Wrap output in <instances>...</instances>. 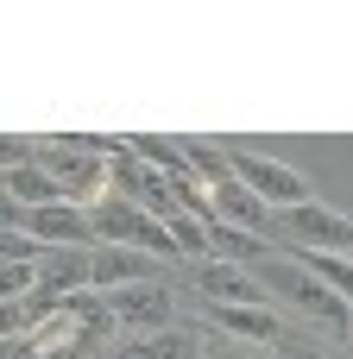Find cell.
Instances as JSON below:
<instances>
[{"instance_id":"3","label":"cell","mask_w":353,"mask_h":359,"mask_svg":"<svg viewBox=\"0 0 353 359\" xmlns=\"http://www.w3.org/2000/svg\"><path fill=\"white\" fill-rule=\"evenodd\" d=\"M272 284H278V297H291V303H297V309H309L316 322H328V328L353 334V309L335 297V290H322L297 259H272Z\"/></svg>"},{"instance_id":"1","label":"cell","mask_w":353,"mask_h":359,"mask_svg":"<svg viewBox=\"0 0 353 359\" xmlns=\"http://www.w3.org/2000/svg\"><path fill=\"white\" fill-rule=\"evenodd\" d=\"M88 221H95V240H107V246H139V252H171V259H177L164 221L145 215V208L126 202V196H101V202L88 208Z\"/></svg>"},{"instance_id":"8","label":"cell","mask_w":353,"mask_h":359,"mask_svg":"<svg viewBox=\"0 0 353 359\" xmlns=\"http://www.w3.org/2000/svg\"><path fill=\"white\" fill-rule=\"evenodd\" d=\"M25 233H38V246H88L95 240V221L76 202H51V208H32L25 215Z\"/></svg>"},{"instance_id":"16","label":"cell","mask_w":353,"mask_h":359,"mask_svg":"<svg viewBox=\"0 0 353 359\" xmlns=\"http://www.w3.org/2000/svg\"><path fill=\"white\" fill-rule=\"evenodd\" d=\"M183 151H189V164H196L202 189H215V183H234V164H227V151H221V145H183Z\"/></svg>"},{"instance_id":"18","label":"cell","mask_w":353,"mask_h":359,"mask_svg":"<svg viewBox=\"0 0 353 359\" xmlns=\"http://www.w3.org/2000/svg\"><path fill=\"white\" fill-rule=\"evenodd\" d=\"M38 290V271L32 265H0V303H25Z\"/></svg>"},{"instance_id":"12","label":"cell","mask_w":353,"mask_h":359,"mask_svg":"<svg viewBox=\"0 0 353 359\" xmlns=\"http://www.w3.org/2000/svg\"><path fill=\"white\" fill-rule=\"evenodd\" d=\"M0 189H6V202H13V208H25V215H32V208L63 202V189L51 183V170H44V164H32V158H25V164H13V170L0 177Z\"/></svg>"},{"instance_id":"11","label":"cell","mask_w":353,"mask_h":359,"mask_svg":"<svg viewBox=\"0 0 353 359\" xmlns=\"http://www.w3.org/2000/svg\"><path fill=\"white\" fill-rule=\"evenodd\" d=\"M208 208H215V221H227V227H246V233H259L265 221H272V208L234 177V183H215L208 189Z\"/></svg>"},{"instance_id":"21","label":"cell","mask_w":353,"mask_h":359,"mask_svg":"<svg viewBox=\"0 0 353 359\" xmlns=\"http://www.w3.org/2000/svg\"><path fill=\"white\" fill-rule=\"evenodd\" d=\"M13 227H25V208H13L6 189H0V233H13Z\"/></svg>"},{"instance_id":"2","label":"cell","mask_w":353,"mask_h":359,"mask_svg":"<svg viewBox=\"0 0 353 359\" xmlns=\"http://www.w3.org/2000/svg\"><path fill=\"white\" fill-rule=\"evenodd\" d=\"M227 164H234V177L265 202V208H303L309 202V183H303V170H291V164H278V158H259V151H227Z\"/></svg>"},{"instance_id":"24","label":"cell","mask_w":353,"mask_h":359,"mask_svg":"<svg viewBox=\"0 0 353 359\" xmlns=\"http://www.w3.org/2000/svg\"><path fill=\"white\" fill-rule=\"evenodd\" d=\"M126 359H139V353H126Z\"/></svg>"},{"instance_id":"9","label":"cell","mask_w":353,"mask_h":359,"mask_svg":"<svg viewBox=\"0 0 353 359\" xmlns=\"http://www.w3.org/2000/svg\"><path fill=\"white\" fill-rule=\"evenodd\" d=\"M196 290L208 297V303H265V290L246 278V265H234V259H202L196 265Z\"/></svg>"},{"instance_id":"22","label":"cell","mask_w":353,"mask_h":359,"mask_svg":"<svg viewBox=\"0 0 353 359\" xmlns=\"http://www.w3.org/2000/svg\"><path fill=\"white\" fill-rule=\"evenodd\" d=\"M6 359H44V353H38L32 341H25V347H6Z\"/></svg>"},{"instance_id":"20","label":"cell","mask_w":353,"mask_h":359,"mask_svg":"<svg viewBox=\"0 0 353 359\" xmlns=\"http://www.w3.org/2000/svg\"><path fill=\"white\" fill-rule=\"evenodd\" d=\"M25 158H32V145H25V139H0V177H6L13 164H25Z\"/></svg>"},{"instance_id":"17","label":"cell","mask_w":353,"mask_h":359,"mask_svg":"<svg viewBox=\"0 0 353 359\" xmlns=\"http://www.w3.org/2000/svg\"><path fill=\"white\" fill-rule=\"evenodd\" d=\"M139 359H196V334L189 328H164V334H152L145 347H133Z\"/></svg>"},{"instance_id":"13","label":"cell","mask_w":353,"mask_h":359,"mask_svg":"<svg viewBox=\"0 0 353 359\" xmlns=\"http://www.w3.org/2000/svg\"><path fill=\"white\" fill-rule=\"evenodd\" d=\"M297 265H303L322 290H335V297L353 309V259H347V252H316V246H297Z\"/></svg>"},{"instance_id":"19","label":"cell","mask_w":353,"mask_h":359,"mask_svg":"<svg viewBox=\"0 0 353 359\" xmlns=\"http://www.w3.org/2000/svg\"><path fill=\"white\" fill-rule=\"evenodd\" d=\"M19 328H25V303H0V347H6Z\"/></svg>"},{"instance_id":"15","label":"cell","mask_w":353,"mask_h":359,"mask_svg":"<svg viewBox=\"0 0 353 359\" xmlns=\"http://www.w3.org/2000/svg\"><path fill=\"white\" fill-rule=\"evenodd\" d=\"M164 233H171V246H177V259H215V246H208V227L196 221V215H183V208H171L164 215Z\"/></svg>"},{"instance_id":"10","label":"cell","mask_w":353,"mask_h":359,"mask_svg":"<svg viewBox=\"0 0 353 359\" xmlns=\"http://www.w3.org/2000/svg\"><path fill=\"white\" fill-rule=\"evenodd\" d=\"M208 322L227 328V334H240V341H259V347H272V341L284 334L265 303H208Z\"/></svg>"},{"instance_id":"6","label":"cell","mask_w":353,"mask_h":359,"mask_svg":"<svg viewBox=\"0 0 353 359\" xmlns=\"http://www.w3.org/2000/svg\"><path fill=\"white\" fill-rule=\"evenodd\" d=\"M284 221H291V233H297L303 246H316V252H353V221L335 215V208H322V202L284 208Z\"/></svg>"},{"instance_id":"14","label":"cell","mask_w":353,"mask_h":359,"mask_svg":"<svg viewBox=\"0 0 353 359\" xmlns=\"http://www.w3.org/2000/svg\"><path fill=\"white\" fill-rule=\"evenodd\" d=\"M208 227V246H215V259H234V265H246V259H272V246L259 240V233H246V227H227V221H202Z\"/></svg>"},{"instance_id":"5","label":"cell","mask_w":353,"mask_h":359,"mask_svg":"<svg viewBox=\"0 0 353 359\" xmlns=\"http://www.w3.org/2000/svg\"><path fill=\"white\" fill-rule=\"evenodd\" d=\"M32 271H38V290L63 303V297L88 290V246H38Z\"/></svg>"},{"instance_id":"4","label":"cell","mask_w":353,"mask_h":359,"mask_svg":"<svg viewBox=\"0 0 353 359\" xmlns=\"http://www.w3.org/2000/svg\"><path fill=\"white\" fill-rule=\"evenodd\" d=\"M133 284H152V252H139V246H95L88 252V290H101V297H114V290H133Z\"/></svg>"},{"instance_id":"7","label":"cell","mask_w":353,"mask_h":359,"mask_svg":"<svg viewBox=\"0 0 353 359\" xmlns=\"http://www.w3.org/2000/svg\"><path fill=\"white\" fill-rule=\"evenodd\" d=\"M107 309H114V322L120 328H177V303L158 290V284H133V290H114L107 297Z\"/></svg>"},{"instance_id":"23","label":"cell","mask_w":353,"mask_h":359,"mask_svg":"<svg viewBox=\"0 0 353 359\" xmlns=\"http://www.w3.org/2000/svg\"><path fill=\"white\" fill-rule=\"evenodd\" d=\"M297 359H322V353H297Z\"/></svg>"}]
</instances>
